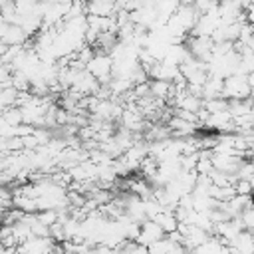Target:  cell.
Segmentation results:
<instances>
[{
	"instance_id": "cell-9",
	"label": "cell",
	"mask_w": 254,
	"mask_h": 254,
	"mask_svg": "<svg viewBox=\"0 0 254 254\" xmlns=\"http://www.w3.org/2000/svg\"><path fill=\"white\" fill-rule=\"evenodd\" d=\"M234 187H236L238 194H254V187H252V183L248 179H238Z\"/></svg>"
},
{
	"instance_id": "cell-6",
	"label": "cell",
	"mask_w": 254,
	"mask_h": 254,
	"mask_svg": "<svg viewBox=\"0 0 254 254\" xmlns=\"http://www.w3.org/2000/svg\"><path fill=\"white\" fill-rule=\"evenodd\" d=\"M18 93H20V89H16L14 85L0 87V105H2V109L10 107V105H16V101H18Z\"/></svg>"
},
{
	"instance_id": "cell-8",
	"label": "cell",
	"mask_w": 254,
	"mask_h": 254,
	"mask_svg": "<svg viewBox=\"0 0 254 254\" xmlns=\"http://www.w3.org/2000/svg\"><path fill=\"white\" fill-rule=\"evenodd\" d=\"M240 218H242L244 226H246L248 230H252V228H254V204H250L248 208H244V210L240 212Z\"/></svg>"
},
{
	"instance_id": "cell-3",
	"label": "cell",
	"mask_w": 254,
	"mask_h": 254,
	"mask_svg": "<svg viewBox=\"0 0 254 254\" xmlns=\"http://www.w3.org/2000/svg\"><path fill=\"white\" fill-rule=\"evenodd\" d=\"M167 232L163 230V226L157 222V220H153V218H147L145 222H141V232H139V236L135 238L137 242H141V244H145L147 248L153 244V242H157L159 238H163Z\"/></svg>"
},
{
	"instance_id": "cell-2",
	"label": "cell",
	"mask_w": 254,
	"mask_h": 254,
	"mask_svg": "<svg viewBox=\"0 0 254 254\" xmlns=\"http://www.w3.org/2000/svg\"><path fill=\"white\" fill-rule=\"evenodd\" d=\"M87 69L101 81V83H109L113 79V58L109 54H103V52H97L89 64H87Z\"/></svg>"
},
{
	"instance_id": "cell-5",
	"label": "cell",
	"mask_w": 254,
	"mask_h": 254,
	"mask_svg": "<svg viewBox=\"0 0 254 254\" xmlns=\"http://www.w3.org/2000/svg\"><path fill=\"white\" fill-rule=\"evenodd\" d=\"M0 121H4V123H8V125H20V123H24V115H22V107H18V105H10V107H6V109H2V119Z\"/></svg>"
},
{
	"instance_id": "cell-11",
	"label": "cell",
	"mask_w": 254,
	"mask_h": 254,
	"mask_svg": "<svg viewBox=\"0 0 254 254\" xmlns=\"http://www.w3.org/2000/svg\"><path fill=\"white\" fill-rule=\"evenodd\" d=\"M250 161H252V163H254V153H252V155H250Z\"/></svg>"
},
{
	"instance_id": "cell-4",
	"label": "cell",
	"mask_w": 254,
	"mask_h": 254,
	"mask_svg": "<svg viewBox=\"0 0 254 254\" xmlns=\"http://www.w3.org/2000/svg\"><path fill=\"white\" fill-rule=\"evenodd\" d=\"M0 40H2V44H8V46L24 44V42L28 40V34L24 32V28H22L20 24H12V22H4V20H2Z\"/></svg>"
},
{
	"instance_id": "cell-10",
	"label": "cell",
	"mask_w": 254,
	"mask_h": 254,
	"mask_svg": "<svg viewBox=\"0 0 254 254\" xmlns=\"http://www.w3.org/2000/svg\"><path fill=\"white\" fill-rule=\"evenodd\" d=\"M248 83L252 87V93H254V73H248Z\"/></svg>"
},
{
	"instance_id": "cell-12",
	"label": "cell",
	"mask_w": 254,
	"mask_h": 254,
	"mask_svg": "<svg viewBox=\"0 0 254 254\" xmlns=\"http://www.w3.org/2000/svg\"><path fill=\"white\" fill-rule=\"evenodd\" d=\"M250 232H252V238H254V228H252V230H250Z\"/></svg>"
},
{
	"instance_id": "cell-7",
	"label": "cell",
	"mask_w": 254,
	"mask_h": 254,
	"mask_svg": "<svg viewBox=\"0 0 254 254\" xmlns=\"http://www.w3.org/2000/svg\"><path fill=\"white\" fill-rule=\"evenodd\" d=\"M228 103H230V99H226L224 95L204 99V107H206L210 113H216V111H224V109H228Z\"/></svg>"
},
{
	"instance_id": "cell-1",
	"label": "cell",
	"mask_w": 254,
	"mask_h": 254,
	"mask_svg": "<svg viewBox=\"0 0 254 254\" xmlns=\"http://www.w3.org/2000/svg\"><path fill=\"white\" fill-rule=\"evenodd\" d=\"M222 95L226 99H250L252 97V87L248 83L246 73H232L224 77V91Z\"/></svg>"
}]
</instances>
